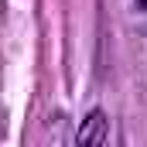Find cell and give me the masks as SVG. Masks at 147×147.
I'll return each instance as SVG.
<instances>
[{"label": "cell", "mask_w": 147, "mask_h": 147, "mask_svg": "<svg viewBox=\"0 0 147 147\" xmlns=\"http://www.w3.org/2000/svg\"><path fill=\"white\" fill-rule=\"evenodd\" d=\"M75 144L79 147H103L110 144V120L103 110H92L75 130Z\"/></svg>", "instance_id": "obj_1"}, {"label": "cell", "mask_w": 147, "mask_h": 147, "mask_svg": "<svg viewBox=\"0 0 147 147\" xmlns=\"http://www.w3.org/2000/svg\"><path fill=\"white\" fill-rule=\"evenodd\" d=\"M140 3H144V7H147V0H140Z\"/></svg>", "instance_id": "obj_2"}]
</instances>
